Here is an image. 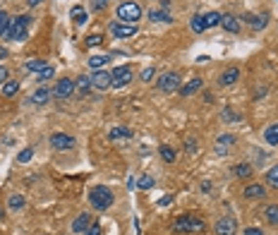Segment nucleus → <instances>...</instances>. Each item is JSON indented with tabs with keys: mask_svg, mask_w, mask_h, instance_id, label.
<instances>
[{
	"mask_svg": "<svg viewBox=\"0 0 278 235\" xmlns=\"http://www.w3.org/2000/svg\"><path fill=\"white\" fill-rule=\"evenodd\" d=\"M29 24H31V17L29 15H17L10 20L7 31H5V41H24L27 39Z\"/></svg>",
	"mask_w": 278,
	"mask_h": 235,
	"instance_id": "obj_1",
	"label": "nucleus"
},
{
	"mask_svg": "<svg viewBox=\"0 0 278 235\" xmlns=\"http://www.w3.org/2000/svg\"><path fill=\"white\" fill-rule=\"evenodd\" d=\"M206 228L204 218L197 216V214H182L175 223H173V231L175 233H201Z\"/></svg>",
	"mask_w": 278,
	"mask_h": 235,
	"instance_id": "obj_2",
	"label": "nucleus"
},
{
	"mask_svg": "<svg viewBox=\"0 0 278 235\" xmlns=\"http://www.w3.org/2000/svg\"><path fill=\"white\" fill-rule=\"evenodd\" d=\"M89 202H91V206H94L96 211H106V209L113 206L115 197H113V192L106 185H96V187L89 192Z\"/></svg>",
	"mask_w": 278,
	"mask_h": 235,
	"instance_id": "obj_3",
	"label": "nucleus"
},
{
	"mask_svg": "<svg viewBox=\"0 0 278 235\" xmlns=\"http://www.w3.org/2000/svg\"><path fill=\"white\" fill-rule=\"evenodd\" d=\"M115 15H118L120 22H125V24H135V22L141 20V7H139L137 2L127 0V2H120V5L115 7Z\"/></svg>",
	"mask_w": 278,
	"mask_h": 235,
	"instance_id": "obj_4",
	"label": "nucleus"
},
{
	"mask_svg": "<svg viewBox=\"0 0 278 235\" xmlns=\"http://www.w3.org/2000/svg\"><path fill=\"white\" fill-rule=\"evenodd\" d=\"M180 87H182V79L178 72H166L159 77V91H163V94H175V91H180Z\"/></svg>",
	"mask_w": 278,
	"mask_h": 235,
	"instance_id": "obj_5",
	"label": "nucleus"
},
{
	"mask_svg": "<svg viewBox=\"0 0 278 235\" xmlns=\"http://www.w3.org/2000/svg\"><path fill=\"white\" fill-rule=\"evenodd\" d=\"M111 77H113V82H111V87L113 89H122V87H127L130 82H132V67L130 65H120V67H115L111 72Z\"/></svg>",
	"mask_w": 278,
	"mask_h": 235,
	"instance_id": "obj_6",
	"label": "nucleus"
},
{
	"mask_svg": "<svg viewBox=\"0 0 278 235\" xmlns=\"http://www.w3.org/2000/svg\"><path fill=\"white\" fill-rule=\"evenodd\" d=\"M75 137L72 135H67V132H53L51 135V147L56 149V151H70V149H75Z\"/></svg>",
	"mask_w": 278,
	"mask_h": 235,
	"instance_id": "obj_7",
	"label": "nucleus"
},
{
	"mask_svg": "<svg viewBox=\"0 0 278 235\" xmlns=\"http://www.w3.org/2000/svg\"><path fill=\"white\" fill-rule=\"evenodd\" d=\"M240 231V223L235 216H221L216 221V235H238Z\"/></svg>",
	"mask_w": 278,
	"mask_h": 235,
	"instance_id": "obj_8",
	"label": "nucleus"
},
{
	"mask_svg": "<svg viewBox=\"0 0 278 235\" xmlns=\"http://www.w3.org/2000/svg\"><path fill=\"white\" fill-rule=\"evenodd\" d=\"M111 34L120 41V39H130L137 34V27L135 24H125V22H111Z\"/></svg>",
	"mask_w": 278,
	"mask_h": 235,
	"instance_id": "obj_9",
	"label": "nucleus"
},
{
	"mask_svg": "<svg viewBox=\"0 0 278 235\" xmlns=\"http://www.w3.org/2000/svg\"><path fill=\"white\" fill-rule=\"evenodd\" d=\"M75 82H72V79H65V77H62V79H58L56 82V87H53V96H56V98H70V96H72V94H75Z\"/></svg>",
	"mask_w": 278,
	"mask_h": 235,
	"instance_id": "obj_10",
	"label": "nucleus"
},
{
	"mask_svg": "<svg viewBox=\"0 0 278 235\" xmlns=\"http://www.w3.org/2000/svg\"><path fill=\"white\" fill-rule=\"evenodd\" d=\"M111 72H106V70H94V75H91V84L94 89H99V91H106V89H111Z\"/></svg>",
	"mask_w": 278,
	"mask_h": 235,
	"instance_id": "obj_11",
	"label": "nucleus"
},
{
	"mask_svg": "<svg viewBox=\"0 0 278 235\" xmlns=\"http://www.w3.org/2000/svg\"><path fill=\"white\" fill-rule=\"evenodd\" d=\"M238 79H240V67L230 65V67H225V70L221 72V77H218V84H221V87H233Z\"/></svg>",
	"mask_w": 278,
	"mask_h": 235,
	"instance_id": "obj_12",
	"label": "nucleus"
},
{
	"mask_svg": "<svg viewBox=\"0 0 278 235\" xmlns=\"http://www.w3.org/2000/svg\"><path fill=\"white\" fill-rule=\"evenodd\" d=\"M242 195H245V199H264L266 197V187L259 185V182H250Z\"/></svg>",
	"mask_w": 278,
	"mask_h": 235,
	"instance_id": "obj_13",
	"label": "nucleus"
},
{
	"mask_svg": "<svg viewBox=\"0 0 278 235\" xmlns=\"http://www.w3.org/2000/svg\"><path fill=\"white\" fill-rule=\"evenodd\" d=\"M201 87H204V79H201V77H195V79H190L187 84H182L178 94L187 98V96H192V94H195V91H199V89H201Z\"/></svg>",
	"mask_w": 278,
	"mask_h": 235,
	"instance_id": "obj_14",
	"label": "nucleus"
},
{
	"mask_svg": "<svg viewBox=\"0 0 278 235\" xmlns=\"http://www.w3.org/2000/svg\"><path fill=\"white\" fill-rule=\"evenodd\" d=\"M221 29L228 31V34H238V31H240V20H238L235 15H223Z\"/></svg>",
	"mask_w": 278,
	"mask_h": 235,
	"instance_id": "obj_15",
	"label": "nucleus"
},
{
	"mask_svg": "<svg viewBox=\"0 0 278 235\" xmlns=\"http://www.w3.org/2000/svg\"><path fill=\"white\" fill-rule=\"evenodd\" d=\"M91 226V214H79L75 221H72V233H84L86 228Z\"/></svg>",
	"mask_w": 278,
	"mask_h": 235,
	"instance_id": "obj_16",
	"label": "nucleus"
},
{
	"mask_svg": "<svg viewBox=\"0 0 278 235\" xmlns=\"http://www.w3.org/2000/svg\"><path fill=\"white\" fill-rule=\"evenodd\" d=\"M230 173L235 177H240V180H247V177L254 176V168H252L250 163H235V166L230 168Z\"/></svg>",
	"mask_w": 278,
	"mask_h": 235,
	"instance_id": "obj_17",
	"label": "nucleus"
},
{
	"mask_svg": "<svg viewBox=\"0 0 278 235\" xmlns=\"http://www.w3.org/2000/svg\"><path fill=\"white\" fill-rule=\"evenodd\" d=\"M24 206H27L24 195H10V199H7V211H10V214H17V211H22Z\"/></svg>",
	"mask_w": 278,
	"mask_h": 235,
	"instance_id": "obj_18",
	"label": "nucleus"
},
{
	"mask_svg": "<svg viewBox=\"0 0 278 235\" xmlns=\"http://www.w3.org/2000/svg\"><path fill=\"white\" fill-rule=\"evenodd\" d=\"M264 142L269 147H278V122H271L266 130H264Z\"/></svg>",
	"mask_w": 278,
	"mask_h": 235,
	"instance_id": "obj_19",
	"label": "nucleus"
},
{
	"mask_svg": "<svg viewBox=\"0 0 278 235\" xmlns=\"http://www.w3.org/2000/svg\"><path fill=\"white\" fill-rule=\"evenodd\" d=\"M86 17H89V15H86V10H84L82 5H75V7L70 10V20H72V22H75L77 27L86 24Z\"/></svg>",
	"mask_w": 278,
	"mask_h": 235,
	"instance_id": "obj_20",
	"label": "nucleus"
},
{
	"mask_svg": "<svg viewBox=\"0 0 278 235\" xmlns=\"http://www.w3.org/2000/svg\"><path fill=\"white\" fill-rule=\"evenodd\" d=\"M108 137H111L113 142H127L132 137V132L127 127H113L111 132H108Z\"/></svg>",
	"mask_w": 278,
	"mask_h": 235,
	"instance_id": "obj_21",
	"label": "nucleus"
},
{
	"mask_svg": "<svg viewBox=\"0 0 278 235\" xmlns=\"http://www.w3.org/2000/svg\"><path fill=\"white\" fill-rule=\"evenodd\" d=\"M149 20H151V22H163V24H170V22H173L170 12H168V10H161V7H159V10H151V12H149Z\"/></svg>",
	"mask_w": 278,
	"mask_h": 235,
	"instance_id": "obj_22",
	"label": "nucleus"
},
{
	"mask_svg": "<svg viewBox=\"0 0 278 235\" xmlns=\"http://www.w3.org/2000/svg\"><path fill=\"white\" fill-rule=\"evenodd\" d=\"M159 156H161L166 163H175V158H178V151L170 147V144H161V147H159Z\"/></svg>",
	"mask_w": 278,
	"mask_h": 235,
	"instance_id": "obj_23",
	"label": "nucleus"
},
{
	"mask_svg": "<svg viewBox=\"0 0 278 235\" xmlns=\"http://www.w3.org/2000/svg\"><path fill=\"white\" fill-rule=\"evenodd\" d=\"M264 218H266V223L269 226H274L278 228V204H269L264 209Z\"/></svg>",
	"mask_w": 278,
	"mask_h": 235,
	"instance_id": "obj_24",
	"label": "nucleus"
},
{
	"mask_svg": "<svg viewBox=\"0 0 278 235\" xmlns=\"http://www.w3.org/2000/svg\"><path fill=\"white\" fill-rule=\"evenodd\" d=\"M221 20H223L221 12H206V15H204V27H206V29L221 27Z\"/></svg>",
	"mask_w": 278,
	"mask_h": 235,
	"instance_id": "obj_25",
	"label": "nucleus"
},
{
	"mask_svg": "<svg viewBox=\"0 0 278 235\" xmlns=\"http://www.w3.org/2000/svg\"><path fill=\"white\" fill-rule=\"evenodd\" d=\"M75 87H77V91L79 94H89L91 89H94V84H91V77H86V75H82V77H77V82H75Z\"/></svg>",
	"mask_w": 278,
	"mask_h": 235,
	"instance_id": "obj_26",
	"label": "nucleus"
},
{
	"mask_svg": "<svg viewBox=\"0 0 278 235\" xmlns=\"http://www.w3.org/2000/svg\"><path fill=\"white\" fill-rule=\"evenodd\" d=\"M264 182H266L269 187L278 190V163H276V166H271V168L266 171V176H264Z\"/></svg>",
	"mask_w": 278,
	"mask_h": 235,
	"instance_id": "obj_27",
	"label": "nucleus"
},
{
	"mask_svg": "<svg viewBox=\"0 0 278 235\" xmlns=\"http://www.w3.org/2000/svg\"><path fill=\"white\" fill-rule=\"evenodd\" d=\"M86 62H89V67H91V70H101L103 65H108V62H111V56H91Z\"/></svg>",
	"mask_w": 278,
	"mask_h": 235,
	"instance_id": "obj_28",
	"label": "nucleus"
},
{
	"mask_svg": "<svg viewBox=\"0 0 278 235\" xmlns=\"http://www.w3.org/2000/svg\"><path fill=\"white\" fill-rule=\"evenodd\" d=\"M43 67H46V60H41V58H31L24 62V70H27V72H36V75H39Z\"/></svg>",
	"mask_w": 278,
	"mask_h": 235,
	"instance_id": "obj_29",
	"label": "nucleus"
},
{
	"mask_svg": "<svg viewBox=\"0 0 278 235\" xmlns=\"http://www.w3.org/2000/svg\"><path fill=\"white\" fill-rule=\"evenodd\" d=\"M31 98H34V103H46V101L51 98V89H48V87H39L36 91H34V96H31Z\"/></svg>",
	"mask_w": 278,
	"mask_h": 235,
	"instance_id": "obj_30",
	"label": "nucleus"
},
{
	"mask_svg": "<svg viewBox=\"0 0 278 235\" xmlns=\"http://www.w3.org/2000/svg\"><path fill=\"white\" fill-rule=\"evenodd\" d=\"M17 91H20V82H15V79H10V82H5V84H2V96H7V98H10V96H15Z\"/></svg>",
	"mask_w": 278,
	"mask_h": 235,
	"instance_id": "obj_31",
	"label": "nucleus"
},
{
	"mask_svg": "<svg viewBox=\"0 0 278 235\" xmlns=\"http://www.w3.org/2000/svg\"><path fill=\"white\" fill-rule=\"evenodd\" d=\"M137 187L139 190H151L154 187V176H149V173H141L137 180Z\"/></svg>",
	"mask_w": 278,
	"mask_h": 235,
	"instance_id": "obj_32",
	"label": "nucleus"
},
{
	"mask_svg": "<svg viewBox=\"0 0 278 235\" xmlns=\"http://www.w3.org/2000/svg\"><path fill=\"white\" fill-rule=\"evenodd\" d=\"M101 43H103V34H89L84 39V46L86 48H94V46H101Z\"/></svg>",
	"mask_w": 278,
	"mask_h": 235,
	"instance_id": "obj_33",
	"label": "nucleus"
},
{
	"mask_svg": "<svg viewBox=\"0 0 278 235\" xmlns=\"http://www.w3.org/2000/svg\"><path fill=\"white\" fill-rule=\"evenodd\" d=\"M190 27H192V31H195V34H204V31H206V27H204V15H195Z\"/></svg>",
	"mask_w": 278,
	"mask_h": 235,
	"instance_id": "obj_34",
	"label": "nucleus"
},
{
	"mask_svg": "<svg viewBox=\"0 0 278 235\" xmlns=\"http://www.w3.org/2000/svg\"><path fill=\"white\" fill-rule=\"evenodd\" d=\"M235 139H238L235 135H230V132H225V135H221V137L216 139V144H218V147H233V144H235Z\"/></svg>",
	"mask_w": 278,
	"mask_h": 235,
	"instance_id": "obj_35",
	"label": "nucleus"
},
{
	"mask_svg": "<svg viewBox=\"0 0 278 235\" xmlns=\"http://www.w3.org/2000/svg\"><path fill=\"white\" fill-rule=\"evenodd\" d=\"M221 120H223V122H238L240 116H238L233 108H223V111H221Z\"/></svg>",
	"mask_w": 278,
	"mask_h": 235,
	"instance_id": "obj_36",
	"label": "nucleus"
},
{
	"mask_svg": "<svg viewBox=\"0 0 278 235\" xmlns=\"http://www.w3.org/2000/svg\"><path fill=\"white\" fill-rule=\"evenodd\" d=\"M53 75H56V70H53V67H51V65H46V67H43V70H41V72H39V75H36V77H39V82H41V84H43V82H46V79H51V77H53Z\"/></svg>",
	"mask_w": 278,
	"mask_h": 235,
	"instance_id": "obj_37",
	"label": "nucleus"
},
{
	"mask_svg": "<svg viewBox=\"0 0 278 235\" xmlns=\"http://www.w3.org/2000/svg\"><path fill=\"white\" fill-rule=\"evenodd\" d=\"M7 24H10V15H7L5 10H0V36H5V31H7Z\"/></svg>",
	"mask_w": 278,
	"mask_h": 235,
	"instance_id": "obj_38",
	"label": "nucleus"
},
{
	"mask_svg": "<svg viewBox=\"0 0 278 235\" xmlns=\"http://www.w3.org/2000/svg\"><path fill=\"white\" fill-rule=\"evenodd\" d=\"M31 156H34V149H22V151H20V156H17V161H20V163H29V161H31Z\"/></svg>",
	"mask_w": 278,
	"mask_h": 235,
	"instance_id": "obj_39",
	"label": "nucleus"
},
{
	"mask_svg": "<svg viewBox=\"0 0 278 235\" xmlns=\"http://www.w3.org/2000/svg\"><path fill=\"white\" fill-rule=\"evenodd\" d=\"M84 235H101V223L99 221H91V226L84 231Z\"/></svg>",
	"mask_w": 278,
	"mask_h": 235,
	"instance_id": "obj_40",
	"label": "nucleus"
},
{
	"mask_svg": "<svg viewBox=\"0 0 278 235\" xmlns=\"http://www.w3.org/2000/svg\"><path fill=\"white\" fill-rule=\"evenodd\" d=\"M108 7V0H91V10L94 12H101V10H106Z\"/></svg>",
	"mask_w": 278,
	"mask_h": 235,
	"instance_id": "obj_41",
	"label": "nucleus"
},
{
	"mask_svg": "<svg viewBox=\"0 0 278 235\" xmlns=\"http://www.w3.org/2000/svg\"><path fill=\"white\" fill-rule=\"evenodd\" d=\"M154 75H156V70H154V67H146V70L141 72V82H151Z\"/></svg>",
	"mask_w": 278,
	"mask_h": 235,
	"instance_id": "obj_42",
	"label": "nucleus"
},
{
	"mask_svg": "<svg viewBox=\"0 0 278 235\" xmlns=\"http://www.w3.org/2000/svg\"><path fill=\"white\" fill-rule=\"evenodd\" d=\"M5 82H10V70L5 65H0V84H5Z\"/></svg>",
	"mask_w": 278,
	"mask_h": 235,
	"instance_id": "obj_43",
	"label": "nucleus"
},
{
	"mask_svg": "<svg viewBox=\"0 0 278 235\" xmlns=\"http://www.w3.org/2000/svg\"><path fill=\"white\" fill-rule=\"evenodd\" d=\"M245 235H264V231L257 226H250V228H245Z\"/></svg>",
	"mask_w": 278,
	"mask_h": 235,
	"instance_id": "obj_44",
	"label": "nucleus"
},
{
	"mask_svg": "<svg viewBox=\"0 0 278 235\" xmlns=\"http://www.w3.org/2000/svg\"><path fill=\"white\" fill-rule=\"evenodd\" d=\"M197 149H199V144H197L195 139H192V137H190V139H187V154H195Z\"/></svg>",
	"mask_w": 278,
	"mask_h": 235,
	"instance_id": "obj_45",
	"label": "nucleus"
},
{
	"mask_svg": "<svg viewBox=\"0 0 278 235\" xmlns=\"http://www.w3.org/2000/svg\"><path fill=\"white\" fill-rule=\"evenodd\" d=\"M170 202H173V197H170V195H168V197H163V199H161V202H159V206H168V204H170Z\"/></svg>",
	"mask_w": 278,
	"mask_h": 235,
	"instance_id": "obj_46",
	"label": "nucleus"
},
{
	"mask_svg": "<svg viewBox=\"0 0 278 235\" xmlns=\"http://www.w3.org/2000/svg\"><path fill=\"white\" fill-rule=\"evenodd\" d=\"M216 154H218V156H225V154H228V147H218V144H216Z\"/></svg>",
	"mask_w": 278,
	"mask_h": 235,
	"instance_id": "obj_47",
	"label": "nucleus"
},
{
	"mask_svg": "<svg viewBox=\"0 0 278 235\" xmlns=\"http://www.w3.org/2000/svg\"><path fill=\"white\" fill-rule=\"evenodd\" d=\"M211 190V182H201V192H209Z\"/></svg>",
	"mask_w": 278,
	"mask_h": 235,
	"instance_id": "obj_48",
	"label": "nucleus"
},
{
	"mask_svg": "<svg viewBox=\"0 0 278 235\" xmlns=\"http://www.w3.org/2000/svg\"><path fill=\"white\" fill-rule=\"evenodd\" d=\"M43 0H29V7H36V5H41Z\"/></svg>",
	"mask_w": 278,
	"mask_h": 235,
	"instance_id": "obj_49",
	"label": "nucleus"
},
{
	"mask_svg": "<svg viewBox=\"0 0 278 235\" xmlns=\"http://www.w3.org/2000/svg\"><path fill=\"white\" fill-rule=\"evenodd\" d=\"M5 58H7V51H5V48L0 46V60H5Z\"/></svg>",
	"mask_w": 278,
	"mask_h": 235,
	"instance_id": "obj_50",
	"label": "nucleus"
}]
</instances>
